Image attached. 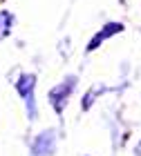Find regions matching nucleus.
I'll use <instances>...</instances> for the list:
<instances>
[{"mask_svg": "<svg viewBox=\"0 0 141 156\" xmlns=\"http://www.w3.org/2000/svg\"><path fill=\"white\" fill-rule=\"evenodd\" d=\"M56 152V132L45 129L32 143V156H52Z\"/></svg>", "mask_w": 141, "mask_h": 156, "instance_id": "nucleus-3", "label": "nucleus"}, {"mask_svg": "<svg viewBox=\"0 0 141 156\" xmlns=\"http://www.w3.org/2000/svg\"><path fill=\"white\" fill-rule=\"evenodd\" d=\"M123 29H125V27H123L121 23H114V20H108L103 29H101V31H96V34H94V38L87 42V51H94V49H98V47H101V42H103V40H108V38H112V36H117V34H121Z\"/></svg>", "mask_w": 141, "mask_h": 156, "instance_id": "nucleus-4", "label": "nucleus"}, {"mask_svg": "<svg viewBox=\"0 0 141 156\" xmlns=\"http://www.w3.org/2000/svg\"><path fill=\"white\" fill-rule=\"evenodd\" d=\"M101 94V91H98V87H94V89H90L85 96H83V101H81V107H83V112H87L90 107H92L94 105V101H96V96Z\"/></svg>", "mask_w": 141, "mask_h": 156, "instance_id": "nucleus-6", "label": "nucleus"}, {"mask_svg": "<svg viewBox=\"0 0 141 156\" xmlns=\"http://www.w3.org/2000/svg\"><path fill=\"white\" fill-rule=\"evenodd\" d=\"M36 83H38L36 74H20L18 80H16V91H18V96L25 101V105H27V116H29V118H36L38 116V112H36V98H34Z\"/></svg>", "mask_w": 141, "mask_h": 156, "instance_id": "nucleus-2", "label": "nucleus"}, {"mask_svg": "<svg viewBox=\"0 0 141 156\" xmlns=\"http://www.w3.org/2000/svg\"><path fill=\"white\" fill-rule=\"evenodd\" d=\"M76 83H79V78H76V76H69V78H65L63 83L54 85V87L49 89L47 98H49V103H52V107H54V112H56L58 116L63 114V109H65V105H67V101H69V96L74 94Z\"/></svg>", "mask_w": 141, "mask_h": 156, "instance_id": "nucleus-1", "label": "nucleus"}, {"mask_svg": "<svg viewBox=\"0 0 141 156\" xmlns=\"http://www.w3.org/2000/svg\"><path fill=\"white\" fill-rule=\"evenodd\" d=\"M11 27H13V13L9 11H0V38H7L11 34Z\"/></svg>", "mask_w": 141, "mask_h": 156, "instance_id": "nucleus-5", "label": "nucleus"}]
</instances>
